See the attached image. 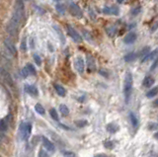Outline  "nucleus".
Here are the masks:
<instances>
[{
	"label": "nucleus",
	"mask_w": 158,
	"mask_h": 157,
	"mask_svg": "<svg viewBox=\"0 0 158 157\" xmlns=\"http://www.w3.org/2000/svg\"><path fill=\"white\" fill-rule=\"evenodd\" d=\"M25 19V6H24V1L23 0H16L15 2V7L13 14L10 21L12 23H14L15 25L18 27L21 26V24Z\"/></svg>",
	"instance_id": "1"
},
{
	"label": "nucleus",
	"mask_w": 158,
	"mask_h": 157,
	"mask_svg": "<svg viewBox=\"0 0 158 157\" xmlns=\"http://www.w3.org/2000/svg\"><path fill=\"white\" fill-rule=\"evenodd\" d=\"M132 73L126 72V77H125V82H123V93H125V98H126V102H129V96L132 93Z\"/></svg>",
	"instance_id": "2"
},
{
	"label": "nucleus",
	"mask_w": 158,
	"mask_h": 157,
	"mask_svg": "<svg viewBox=\"0 0 158 157\" xmlns=\"http://www.w3.org/2000/svg\"><path fill=\"white\" fill-rule=\"evenodd\" d=\"M0 80H1L2 83H4L9 87H14V81L11 77L10 73L2 66H0Z\"/></svg>",
	"instance_id": "3"
},
{
	"label": "nucleus",
	"mask_w": 158,
	"mask_h": 157,
	"mask_svg": "<svg viewBox=\"0 0 158 157\" xmlns=\"http://www.w3.org/2000/svg\"><path fill=\"white\" fill-rule=\"evenodd\" d=\"M20 136L23 140H27L30 137L31 131H32V125L30 123H22L19 127Z\"/></svg>",
	"instance_id": "4"
},
{
	"label": "nucleus",
	"mask_w": 158,
	"mask_h": 157,
	"mask_svg": "<svg viewBox=\"0 0 158 157\" xmlns=\"http://www.w3.org/2000/svg\"><path fill=\"white\" fill-rule=\"evenodd\" d=\"M69 12L72 16L78 18V19H81V18L83 17L82 10L80 9V7L78 5L75 4V3H73V2L69 3Z\"/></svg>",
	"instance_id": "5"
},
{
	"label": "nucleus",
	"mask_w": 158,
	"mask_h": 157,
	"mask_svg": "<svg viewBox=\"0 0 158 157\" xmlns=\"http://www.w3.org/2000/svg\"><path fill=\"white\" fill-rule=\"evenodd\" d=\"M4 47H5V50L10 54V55H12V56H16L17 55L16 47H15V45L13 44V42H12L10 39L6 38L4 40Z\"/></svg>",
	"instance_id": "6"
},
{
	"label": "nucleus",
	"mask_w": 158,
	"mask_h": 157,
	"mask_svg": "<svg viewBox=\"0 0 158 157\" xmlns=\"http://www.w3.org/2000/svg\"><path fill=\"white\" fill-rule=\"evenodd\" d=\"M67 33H68V35L71 37V39H72L75 43H77V44H79V43L82 42V38H81V36H80V34L77 32L74 28H72L69 25L67 26Z\"/></svg>",
	"instance_id": "7"
},
{
	"label": "nucleus",
	"mask_w": 158,
	"mask_h": 157,
	"mask_svg": "<svg viewBox=\"0 0 158 157\" xmlns=\"http://www.w3.org/2000/svg\"><path fill=\"white\" fill-rule=\"evenodd\" d=\"M19 28L20 27H18L14 23H12L11 21H9V23L6 26V31L11 37H17L18 32H19Z\"/></svg>",
	"instance_id": "8"
},
{
	"label": "nucleus",
	"mask_w": 158,
	"mask_h": 157,
	"mask_svg": "<svg viewBox=\"0 0 158 157\" xmlns=\"http://www.w3.org/2000/svg\"><path fill=\"white\" fill-rule=\"evenodd\" d=\"M74 65H75L76 70L80 73V74H82V73L84 72L85 63H84V60H83V58L81 56H77L75 58V61H74Z\"/></svg>",
	"instance_id": "9"
},
{
	"label": "nucleus",
	"mask_w": 158,
	"mask_h": 157,
	"mask_svg": "<svg viewBox=\"0 0 158 157\" xmlns=\"http://www.w3.org/2000/svg\"><path fill=\"white\" fill-rule=\"evenodd\" d=\"M103 12L105 14H109V15H119V8L117 6H106L103 9Z\"/></svg>",
	"instance_id": "10"
},
{
	"label": "nucleus",
	"mask_w": 158,
	"mask_h": 157,
	"mask_svg": "<svg viewBox=\"0 0 158 157\" xmlns=\"http://www.w3.org/2000/svg\"><path fill=\"white\" fill-rule=\"evenodd\" d=\"M42 140H43V144H44V146L49 150V151H51V152H54V151L55 147L54 145V143H52L51 140L48 139V138H46V136H42Z\"/></svg>",
	"instance_id": "11"
},
{
	"label": "nucleus",
	"mask_w": 158,
	"mask_h": 157,
	"mask_svg": "<svg viewBox=\"0 0 158 157\" xmlns=\"http://www.w3.org/2000/svg\"><path fill=\"white\" fill-rule=\"evenodd\" d=\"M135 40H136V34L134 32H131L125 37L123 43H125L126 45H132L135 42Z\"/></svg>",
	"instance_id": "12"
},
{
	"label": "nucleus",
	"mask_w": 158,
	"mask_h": 157,
	"mask_svg": "<svg viewBox=\"0 0 158 157\" xmlns=\"http://www.w3.org/2000/svg\"><path fill=\"white\" fill-rule=\"evenodd\" d=\"M87 66H88V71L89 72L94 71L95 68H96L95 59H94V57H93L91 54L87 55Z\"/></svg>",
	"instance_id": "13"
},
{
	"label": "nucleus",
	"mask_w": 158,
	"mask_h": 157,
	"mask_svg": "<svg viewBox=\"0 0 158 157\" xmlns=\"http://www.w3.org/2000/svg\"><path fill=\"white\" fill-rule=\"evenodd\" d=\"M156 58H158V48L152 51V52H149L144 58H142L141 62H144V61H147V60H155Z\"/></svg>",
	"instance_id": "14"
},
{
	"label": "nucleus",
	"mask_w": 158,
	"mask_h": 157,
	"mask_svg": "<svg viewBox=\"0 0 158 157\" xmlns=\"http://www.w3.org/2000/svg\"><path fill=\"white\" fill-rule=\"evenodd\" d=\"M25 91H26L28 94L32 95V96H38V94H39L38 89L34 85H26L25 86Z\"/></svg>",
	"instance_id": "15"
},
{
	"label": "nucleus",
	"mask_w": 158,
	"mask_h": 157,
	"mask_svg": "<svg viewBox=\"0 0 158 157\" xmlns=\"http://www.w3.org/2000/svg\"><path fill=\"white\" fill-rule=\"evenodd\" d=\"M54 89H55V91H57V93L60 95V96H61V97L65 96L66 91H65V89L62 87V86L60 85V84H54Z\"/></svg>",
	"instance_id": "16"
},
{
	"label": "nucleus",
	"mask_w": 158,
	"mask_h": 157,
	"mask_svg": "<svg viewBox=\"0 0 158 157\" xmlns=\"http://www.w3.org/2000/svg\"><path fill=\"white\" fill-rule=\"evenodd\" d=\"M154 83V78L151 77V76H146L144 79H143V82H142V84H143L144 87H151L152 84Z\"/></svg>",
	"instance_id": "17"
},
{
	"label": "nucleus",
	"mask_w": 158,
	"mask_h": 157,
	"mask_svg": "<svg viewBox=\"0 0 158 157\" xmlns=\"http://www.w3.org/2000/svg\"><path fill=\"white\" fill-rule=\"evenodd\" d=\"M54 29L55 32L57 33V35L58 37H60V42L62 43V44H64L65 43V38H64V36H63V34H62V31H61V29L60 27H57V26H54Z\"/></svg>",
	"instance_id": "18"
},
{
	"label": "nucleus",
	"mask_w": 158,
	"mask_h": 157,
	"mask_svg": "<svg viewBox=\"0 0 158 157\" xmlns=\"http://www.w3.org/2000/svg\"><path fill=\"white\" fill-rule=\"evenodd\" d=\"M107 130L111 134H115V132H117L119 131V125H116V124H109L107 125Z\"/></svg>",
	"instance_id": "19"
},
{
	"label": "nucleus",
	"mask_w": 158,
	"mask_h": 157,
	"mask_svg": "<svg viewBox=\"0 0 158 157\" xmlns=\"http://www.w3.org/2000/svg\"><path fill=\"white\" fill-rule=\"evenodd\" d=\"M106 32L110 37H114L117 33V28L116 26H109L106 28Z\"/></svg>",
	"instance_id": "20"
},
{
	"label": "nucleus",
	"mask_w": 158,
	"mask_h": 157,
	"mask_svg": "<svg viewBox=\"0 0 158 157\" xmlns=\"http://www.w3.org/2000/svg\"><path fill=\"white\" fill-rule=\"evenodd\" d=\"M82 33H83V36H84V38L86 39V41H87L88 43L90 42V43H93V38H92V35L90 33H89V31L87 30H85V29H82Z\"/></svg>",
	"instance_id": "21"
},
{
	"label": "nucleus",
	"mask_w": 158,
	"mask_h": 157,
	"mask_svg": "<svg viewBox=\"0 0 158 157\" xmlns=\"http://www.w3.org/2000/svg\"><path fill=\"white\" fill-rule=\"evenodd\" d=\"M8 128V123L6 122V119L0 120V131L5 132Z\"/></svg>",
	"instance_id": "22"
},
{
	"label": "nucleus",
	"mask_w": 158,
	"mask_h": 157,
	"mask_svg": "<svg viewBox=\"0 0 158 157\" xmlns=\"http://www.w3.org/2000/svg\"><path fill=\"white\" fill-rule=\"evenodd\" d=\"M136 58V54L134 52H129L126 55H125V60L126 62H131V61H134Z\"/></svg>",
	"instance_id": "23"
},
{
	"label": "nucleus",
	"mask_w": 158,
	"mask_h": 157,
	"mask_svg": "<svg viewBox=\"0 0 158 157\" xmlns=\"http://www.w3.org/2000/svg\"><path fill=\"white\" fill-rule=\"evenodd\" d=\"M157 93H158V86H156V87H154L151 89V90L148 91L146 96H147V98H152L155 96V95H157Z\"/></svg>",
	"instance_id": "24"
},
{
	"label": "nucleus",
	"mask_w": 158,
	"mask_h": 157,
	"mask_svg": "<svg viewBox=\"0 0 158 157\" xmlns=\"http://www.w3.org/2000/svg\"><path fill=\"white\" fill-rule=\"evenodd\" d=\"M26 68L28 69V71H29L30 74H32V75H36V74H37L36 68L34 67V65H33L32 63H27Z\"/></svg>",
	"instance_id": "25"
},
{
	"label": "nucleus",
	"mask_w": 158,
	"mask_h": 157,
	"mask_svg": "<svg viewBox=\"0 0 158 157\" xmlns=\"http://www.w3.org/2000/svg\"><path fill=\"white\" fill-rule=\"evenodd\" d=\"M129 119H131L132 125H134V127H137L138 121H137V119H136V117L134 116V113H131V114H129Z\"/></svg>",
	"instance_id": "26"
},
{
	"label": "nucleus",
	"mask_w": 158,
	"mask_h": 157,
	"mask_svg": "<svg viewBox=\"0 0 158 157\" xmlns=\"http://www.w3.org/2000/svg\"><path fill=\"white\" fill-rule=\"evenodd\" d=\"M35 110L37 113L40 114V115H45V109L43 108L41 104H37L35 106Z\"/></svg>",
	"instance_id": "27"
},
{
	"label": "nucleus",
	"mask_w": 158,
	"mask_h": 157,
	"mask_svg": "<svg viewBox=\"0 0 158 157\" xmlns=\"http://www.w3.org/2000/svg\"><path fill=\"white\" fill-rule=\"evenodd\" d=\"M60 113L62 114L63 116H68V114H69V110H68V108L65 105H60Z\"/></svg>",
	"instance_id": "28"
},
{
	"label": "nucleus",
	"mask_w": 158,
	"mask_h": 157,
	"mask_svg": "<svg viewBox=\"0 0 158 157\" xmlns=\"http://www.w3.org/2000/svg\"><path fill=\"white\" fill-rule=\"evenodd\" d=\"M75 124H76L77 127H79V128H84V127H86V125H87L88 122L85 121V120H80V121H76Z\"/></svg>",
	"instance_id": "29"
},
{
	"label": "nucleus",
	"mask_w": 158,
	"mask_h": 157,
	"mask_svg": "<svg viewBox=\"0 0 158 157\" xmlns=\"http://www.w3.org/2000/svg\"><path fill=\"white\" fill-rule=\"evenodd\" d=\"M49 115L51 116V118L55 120V121H58V115H57V112L55 109H51L49 110Z\"/></svg>",
	"instance_id": "30"
},
{
	"label": "nucleus",
	"mask_w": 158,
	"mask_h": 157,
	"mask_svg": "<svg viewBox=\"0 0 158 157\" xmlns=\"http://www.w3.org/2000/svg\"><path fill=\"white\" fill-rule=\"evenodd\" d=\"M149 54V47H146V48H144L143 50H142L140 51V57H141V59L142 58H144L146 55Z\"/></svg>",
	"instance_id": "31"
},
{
	"label": "nucleus",
	"mask_w": 158,
	"mask_h": 157,
	"mask_svg": "<svg viewBox=\"0 0 158 157\" xmlns=\"http://www.w3.org/2000/svg\"><path fill=\"white\" fill-rule=\"evenodd\" d=\"M34 59H35V62L37 63V65L40 66L42 64V59H41V57H40V55L34 54Z\"/></svg>",
	"instance_id": "32"
},
{
	"label": "nucleus",
	"mask_w": 158,
	"mask_h": 157,
	"mask_svg": "<svg viewBox=\"0 0 158 157\" xmlns=\"http://www.w3.org/2000/svg\"><path fill=\"white\" fill-rule=\"evenodd\" d=\"M104 146L107 147V148H109V149H112V148H114V143L112 142V141L107 140L104 142Z\"/></svg>",
	"instance_id": "33"
},
{
	"label": "nucleus",
	"mask_w": 158,
	"mask_h": 157,
	"mask_svg": "<svg viewBox=\"0 0 158 157\" xmlns=\"http://www.w3.org/2000/svg\"><path fill=\"white\" fill-rule=\"evenodd\" d=\"M55 8H57V12H60V14H63V13H64V7H63V5L57 4V6H55Z\"/></svg>",
	"instance_id": "34"
},
{
	"label": "nucleus",
	"mask_w": 158,
	"mask_h": 157,
	"mask_svg": "<svg viewBox=\"0 0 158 157\" xmlns=\"http://www.w3.org/2000/svg\"><path fill=\"white\" fill-rule=\"evenodd\" d=\"M21 74H22V76H23L24 78H26L27 76L30 74V73H29V71H28V69L26 68V66H25L24 68H23L22 70H21Z\"/></svg>",
	"instance_id": "35"
},
{
	"label": "nucleus",
	"mask_w": 158,
	"mask_h": 157,
	"mask_svg": "<svg viewBox=\"0 0 158 157\" xmlns=\"http://www.w3.org/2000/svg\"><path fill=\"white\" fill-rule=\"evenodd\" d=\"M21 48H22L23 51H26L27 50V45H26V39H23L22 44H21Z\"/></svg>",
	"instance_id": "36"
},
{
	"label": "nucleus",
	"mask_w": 158,
	"mask_h": 157,
	"mask_svg": "<svg viewBox=\"0 0 158 157\" xmlns=\"http://www.w3.org/2000/svg\"><path fill=\"white\" fill-rule=\"evenodd\" d=\"M39 157H49V155H48V153L45 151V150L41 149V150H40V152H39Z\"/></svg>",
	"instance_id": "37"
},
{
	"label": "nucleus",
	"mask_w": 158,
	"mask_h": 157,
	"mask_svg": "<svg viewBox=\"0 0 158 157\" xmlns=\"http://www.w3.org/2000/svg\"><path fill=\"white\" fill-rule=\"evenodd\" d=\"M139 11H140V7H137V8H134V10L132 11V15H136L139 13Z\"/></svg>",
	"instance_id": "38"
},
{
	"label": "nucleus",
	"mask_w": 158,
	"mask_h": 157,
	"mask_svg": "<svg viewBox=\"0 0 158 157\" xmlns=\"http://www.w3.org/2000/svg\"><path fill=\"white\" fill-rule=\"evenodd\" d=\"M157 66H158V58H156V59H155V61H154V63H153V65L151 66V70L155 69Z\"/></svg>",
	"instance_id": "39"
},
{
	"label": "nucleus",
	"mask_w": 158,
	"mask_h": 157,
	"mask_svg": "<svg viewBox=\"0 0 158 157\" xmlns=\"http://www.w3.org/2000/svg\"><path fill=\"white\" fill-rule=\"evenodd\" d=\"M157 128V125H152V124H150L149 127H148L149 130H154V128Z\"/></svg>",
	"instance_id": "40"
},
{
	"label": "nucleus",
	"mask_w": 158,
	"mask_h": 157,
	"mask_svg": "<svg viewBox=\"0 0 158 157\" xmlns=\"http://www.w3.org/2000/svg\"><path fill=\"white\" fill-rule=\"evenodd\" d=\"M100 74H102V75H104V76H106V77H108L107 72H106V71H104L103 69H101V70H100Z\"/></svg>",
	"instance_id": "41"
},
{
	"label": "nucleus",
	"mask_w": 158,
	"mask_h": 157,
	"mask_svg": "<svg viewBox=\"0 0 158 157\" xmlns=\"http://www.w3.org/2000/svg\"><path fill=\"white\" fill-rule=\"evenodd\" d=\"M154 106H156V107H158V98L157 99L154 101Z\"/></svg>",
	"instance_id": "42"
},
{
	"label": "nucleus",
	"mask_w": 158,
	"mask_h": 157,
	"mask_svg": "<svg viewBox=\"0 0 158 157\" xmlns=\"http://www.w3.org/2000/svg\"><path fill=\"white\" fill-rule=\"evenodd\" d=\"M95 157H107L106 155H103V154H98V155H96Z\"/></svg>",
	"instance_id": "43"
},
{
	"label": "nucleus",
	"mask_w": 158,
	"mask_h": 157,
	"mask_svg": "<svg viewBox=\"0 0 158 157\" xmlns=\"http://www.w3.org/2000/svg\"><path fill=\"white\" fill-rule=\"evenodd\" d=\"M154 137H155V138H156V139H158V131L156 132V134H154Z\"/></svg>",
	"instance_id": "44"
},
{
	"label": "nucleus",
	"mask_w": 158,
	"mask_h": 157,
	"mask_svg": "<svg viewBox=\"0 0 158 157\" xmlns=\"http://www.w3.org/2000/svg\"><path fill=\"white\" fill-rule=\"evenodd\" d=\"M117 1L119 3H123V2H125V0H117Z\"/></svg>",
	"instance_id": "45"
},
{
	"label": "nucleus",
	"mask_w": 158,
	"mask_h": 157,
	"mask_svg": "<svg viewBox=\"0 0 158 157\" xmlns=\"http://www.w3.org/2000/svg\"><path fill=\"white\" fill-rule=\"evenodd\" d=\"M54 1H55V2H60V0H54Z\"/></svg>",
	"instance_id": "46"
},
{
	"label": "nucleus",
	"mask_w": 158,
	"mask_h": 157,
	"mask_svg": "<svg viewBox=\"0 0 158 157\" xmlns=\"http://www.w3.org/2000/svg\"><path fill=\"white\" fill-rule=\"evenodd\" d=\"M150 157H157V156H156V155H151Z\"/></svg>",
	"instance_id": "47"
}]
</instances>
